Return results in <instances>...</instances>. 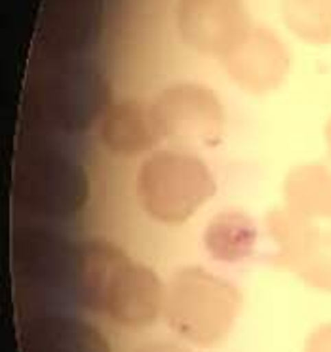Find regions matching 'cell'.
Masks as SVG:
<instances>
[{"label": "cell", "instance_id": "obj_1", "mask_svg": "<svg viewBox=\"0 0 331 352\" xmlns=\"http://www.w3.org/2000/svg\"><path fill=\"white\" fill-rule=\"evenodd\" d=\"M111 107L107 78L86 63H63L36 74L25 88L23 116L38 130L82 133Z\"/></svg>", "mask_w": 331, "mask_h": 352}, {"label": "cell", "instance_id": "obj_2", "mask_svg": "<svg viewBox=\"0 0 331 352\" xmlns=\"http://www.w3.org/2000/svg\"><path fill=\"white\" fill-rule=\"evenodd\" d=\"M17 208L41 217H71L88 204L90 177L58 148L31 141L21 145L12 179Z\"/></svg>", "mask_w": 331, "mask_h": 352}, {"label": "cell", "instance_id": "obj_3", "mask_svg": "<svg viewBox=\"0 0 331 352\" xmlns=\"http://www.w3.org/2000/svg\"><path fill=\"white\" fill-rule=\"evenodd\" d=\"M242 295L227 280L209 270H177L166 301V322L177 336L198 346L221 343L236 322Z\"/></svg>", "mask_w": 331, "mask_h": 352}, {"label": "cell", "instance_id": "obj_4", "mask_svg": "<svg viewBox=\"0 0 331 352\" xmlns=\"http://www.w3.org/2000/svg\"><path fill=\"white\" fill-rule=\"evenodd\" d=\"M216 195V179L198 156L164 148L150 155L137 173L141 208L155 221L181 225Z\"/></svg>", "mask_w": 331, "mask_h": 352}, {"label": "cell", "instance_id": "obj_5", "mask_svg": "<svg viewBox=\"0 0 331 352\" xmlns=\"http://www.w3.org/2000/svg\"><path fill=\"white\" fill-rule=\"evenodd\" d=\"M12 263L17 284L25 289H75L80 244L41 225L14 230Z\"/></svg>", "mask_w": 331, "mask_h": 352}, {"label": "cell", "instance_id": "obj_6", "mask_svg": "<svg viewBox=\"0 0 331 352\" xmlns=\"http://www.w3.org/2000/svg\"><path fill=\"white\" fill-rule=\"evenodd\" d=\"M160 138L179 143L217 145L225 128V109L214 91L198 84H175L152 103Z\"/></svg>", "mask_w": 331, "mask_h": 352}, {"label": "cell", "instance_id": "obj_7", "mask_svg": "<svg viewBox=\"0 0 331 352\" xmlns=\"http://www.w3.org/2000/svg\"><path fill=\"white\" fill-rule=\"evenodd\" d=\"M166 301L168 289L157 272L128 257L109 278L98 312L107 314L122 328L141 329L160 318Z\"/></svg>", "mask_w": 331, "mask_h": 352}, {"label": "cell", "instance_id": "obj_8", "mask_svg": "<svg viewBox=\"0 0 331 352\" xmlns=\"http://www.w3.org/2000/svg\"><path fill=\"white\" fill-rule=\"evenodd\" d=\"M177 27L191 48L223 58H229L249 34L242 0H179Z\"/></svg>", "mask_w": 331, "mask_h": 352}, {"label": "cell", "instance_id": "obj_9", "mask_svg": "<svg viewBox=\"0 0 331 352\" xmlns=\"http://www.w3.org/2000/svg\"><path fill=\"white\" fill-rule=\"evenodd\" d=\"M21 352H113L100 328L65 314H38L21 326Z\"/></svg>", "mask_w": 331, "mask_h": 352}, {"label": "cell", "instance_id": "obj_10", "mask_svg": "<svg viewBox=\"0 0 331 352\" xmlns=\"http://www.w3.org/2000/svg\"><path fill=\"white\" fill-rule=\"evenodd\" d=\"M101 0H50L42 41L59 54H71L91 46L100 38Z\"/></svg>", "mask_w": 331, "mask_h": 352}, {"label": "cell", "instance_id": "obj_11", "mask_svg": "<svg viewBox=\"0 0 331 352\" xmlns=\"http://www.w3.org/2000/svg\"><path fill=\"white\" fill-rule=\"evenodd\" d=\"M225 61L232 78L253 91H266L278 86L288 71V56L282 42L263 29L248 34Z\"/></svg>", "mask_w": 331, "mask_h": 352}, {"label": "cell", "instance_id": "obj_12", "mask_svg": "<svg viewBox=\"0 0 331 352\" xmlns=\"http://www.w3.org/2000/svg\"><path fill=\"white\" fill-rule=\"evenodd\" d=\"M103 145L118 156L147 153L160 140L152 107L137 99L118 101L107 109L100 122Z\"/></svg>", "mask_w": 331, "mask_h": 352}, {"label": "cell", "instance_id": "obj_13", "mask_svg": "<svg viewBox=\"0 0 331 352\" xmlns=\"http://www.w3.org/2000/svg\"><path fill=\"white\" fill-rule=\"evenodd\" d=\"M257 230L248 215L240 212L217 213L206 230V246L219 261H238L251 254Z\"/></svg>", "mask_w": 331, "mask_h": 352}, {"label": "cell", "instance_id": "obj_14", "mask_svg": "<svg viewBox=\"0 0 331 352\" xmlns=\"http://www.w3.org/2000/svg\"><path fill=\"white\" fill-rule=\"evenodd\" d=\"M290 197L297 210L308 215L331 217V170L322 164L305 166L293 172Z\"/></svg>", "mask_w": 331, "mask_h": 352}, {"label": "cell", "instance_id": "obj_15", "mask_svg": "<svg viewBox=\"0 0 331 352\" xmlns=\"http://www.w3.org/2000/svg\"><path fill=\"white\" fill-rule=\"evenodd\" d=\"M303 274L312 286L331 292V232L318 238L315 250L306 257Z\"/></svg>", "mask_w": 331, "mask_h": 352}, {"label": "cell", "instance_id": "obj_16", "mask_svg": "<svg viewBox=\"0 0 331 352\" xmlns=\"http://www.w3.org/2000/svg\"><path fill=\"white\" fill-rule=\"evenodd\" d=\"M305 352H331V324L320 326L306 341Z\"/></svg>", "mask_w": 331, "mask_h": 352}, {"label": "cell", "instance_id": "obj_17", "mask_svg": "<svg viewBox=\"0 0 331 352\" xmlns=\"http://www.w3.org/2000/svg\"><path fill=\"white\" fill-rule=\"evenodd\" d=\"M135 352H192L189 349H185L181 344L170 343V341H157V343H149L145 346H141Z\"/></svg>", "mask_w": 331, "mask_h": 352}, {"label": "cell", "instance_id": "obj_18", "mask_svg": "<svg viewBox=\"0 0 331 352\" xmlns=\"http://www.w3.org/2000/svg\"><path fill=\"white\" fill-rule=\"evenodd\" d=\"M328 140H330V147H331V122L330 126H328Z\"/></svg>", "mask_w": 331, "mask_h": 352}]
</instances>
